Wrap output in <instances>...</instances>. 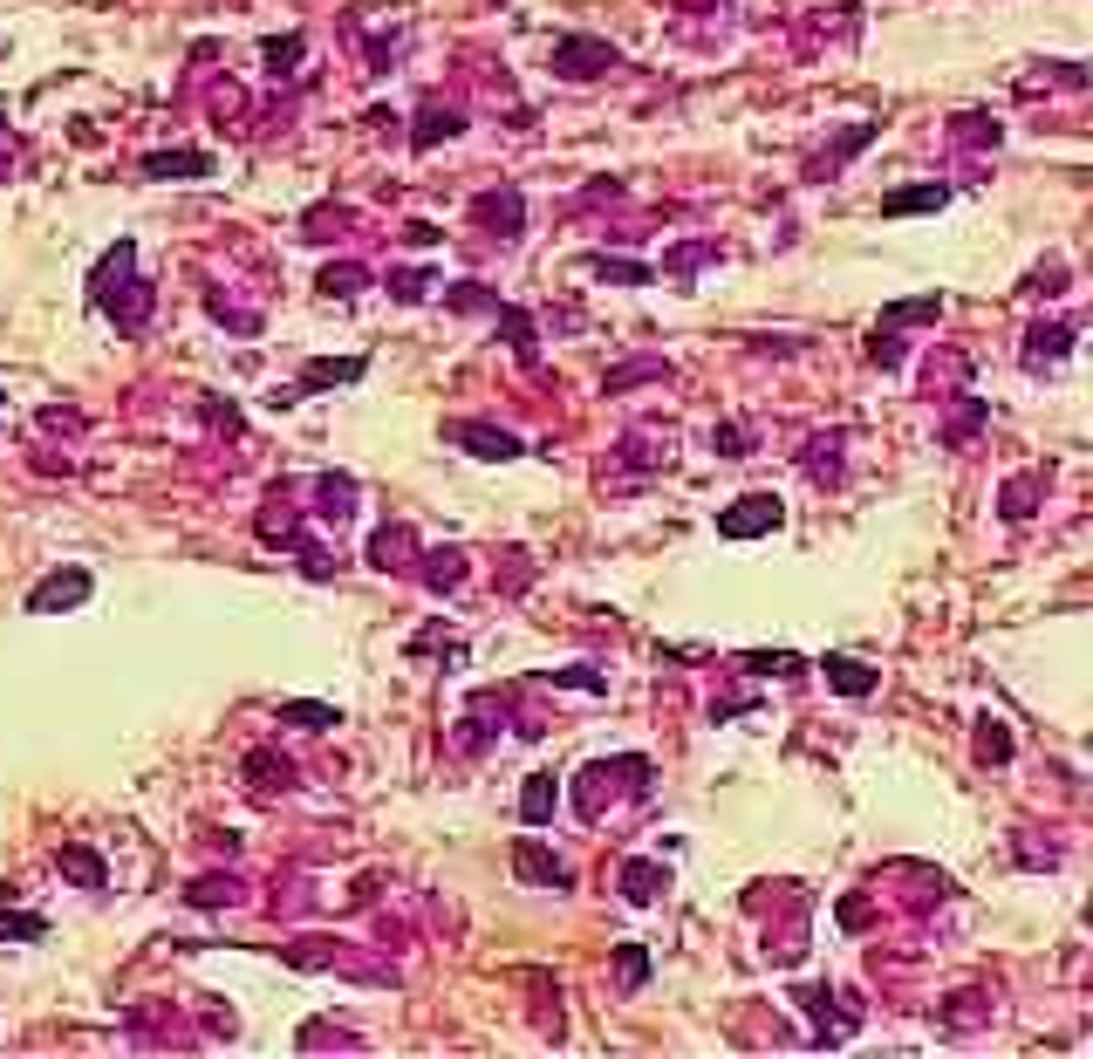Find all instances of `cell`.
<instances>
[{"instance_id":"obj_1","label":"cell","mask_w":1093,"mask_h":1059,"mask_svg":"<svg viewBox=\"0 0 1093 1059\" xmlns=\"http://www.w3.org/2000/svg\"><path fill=\"white\" fill-rule=\"evenodd\" d=\"M780 500L773 493H745L732 513H718V534H732V541H752V534H773V526H780Z\"/></svg>"},{"instance_id":"obj_2","label":"cell","mask_w":1093,"mask_h":1059,"mask_svg":"<svg viewBox=\"0 0 1093 1059\" xmlns=\"http://www.w3.org/2000/svg\"><path fill=\"white\" fill-rule=\"evenodd\" d=\"M90 595V575H55V582H42L28 595V608H69V602H83Z\"/></svg>"},{"instance_id":"obj_3","label":"cell","mask_w":1093,"mask_h":1059,"mask_svg":"<svg viewBox=\"0 0 1093 1059\" xmlns=\"http://www.w3.org/2000/svg\"><path fill=\"white\" fill-rule=\"evenodd\" d=\"M144 172H151V178H206L213 157H185V151H178V157H144Z\"/></svg>"},{"instance_id":"obj_4","label":"cell","mask_w":1093,"mask_h":1059,"mask_svg":"<svg viewBox=\"0 0 1093 1059\" xmlns=\"http://www.w3.org/2000/svg\"><path fill=\"white\" fill-rule=\"evenodd\" d=\"M944 198H950L944 185H922V192H888V198H881V213H929V206H944Z\"/></svg>"},{"instance_id":"obj_5","label":"cell","mask_w":1093,"mask_h":1059,"mask_svg":"<svg viewBox=\"0 0 1093 1059\" xmlns=\"http://www.w3.org/2000/svg\"><path fill=\"white\" fill-rule=\"evenodd\" d=\"M827 677H834V690H847V698H862V690L875 683V670H862V664H847V657H827Z\"/></svg>"},{"instance_id":"obj_6","label":"cell","mask_w":1093,"mask_h":1059,"mask_svg":"<svg viewBox=\"0 0 1093 1059\" xmlns=\"http://www.w3.org/2000/svg\"><path fill=\"white\" fill-rule=\"evenodd\" d=\"M458 438L472 444V452H493V459H513V452H519V438H506V431H478V424H465Z\"/></svg>"},{"instance_id":"obj_7","label":"cell","mask_w":1093,"mask_h":1059,"mask_svg":"<svg viewBox=\"0 0 1093 1059\" xmlns=\"http://www.w3.org/2000/svg\"><path fill=\"white\" fill-rule=\"evenodd\" d=\"M595 62H616V55H609V49H595V42H568V49H560V75L595 69Z\"/></svg>"},{"instance_id":"obj_8","label":"cell","mask_w":1093,"mask_h":1059,"mask_svg":"<svg viewBox=\"0 0 1093 1059\" xmlns=\"http://www.w3.org/2000/svg\"><path fill=\"white\" fill-rule=\"evenodd\" d=\"M519 875H534V882H568V868H560V862H547L540 847H519Z\"/></svg>"},{"instance_id":"obj_9","label":"cell","mask_w":1093,"mask_h":1059,"mask_svg":"<svg viewBox=\"0 0 1093 1059\" xmlns=\"http://www.w3.org/2000/svg\"><path fill=\"white\" fill-rule=\"evenodd\" d=\"M62 868H69L75 882H90V888L103 882V862H96V854H83V847H62Z\"/></svg>"},{"instance_id":"obj_10","label":"cell","mask_w":1093,"mask_h":1059,"mask_svg":"<svg viewBox=\"0 0 1093 1059\" xmlns=\"http://www.w3.org/2000/svg\"><path fill=\"white\" fill-rule=\"evenodd\" d=\"M0 936H42V916H0Z\"/></svg>"},{"instance_id":"obj_11","label":"cell","mask_w":1093,"mask_h":1059,"mask_svg":"<svg viewBox=\"0 0 1093 1059\" xmlns=\"http://www.w3.org/2000/svg\"><path fill=\"white\" fill-rule=\"evenodd\" d=\"M288 718H295V724H329L336 711H321V705H288Z\"/></svg>"}]
</instances>
